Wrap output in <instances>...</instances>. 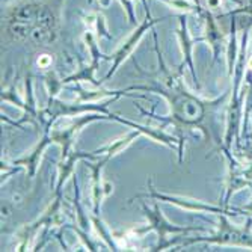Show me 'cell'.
Returning a JSON list of instances; mask_svg holds the SVG:
<instances>
[{"label": "cell", "instance_id": "obj_1", "mask_svg": "<svg viewBox=\"0 0 252 252\" xmlns=\"http://www.w3.org/2000/svg\"><path fill=\"white\" fill-rule=\"evenodd\" d=\"M29 38H31L33 42H36V44H45V42L53 41L55 32H53V28L42 26V25H36V26L32 29Z\"/></svg>", "mask_w": 252, "mask_h": 252}]
</instances>
